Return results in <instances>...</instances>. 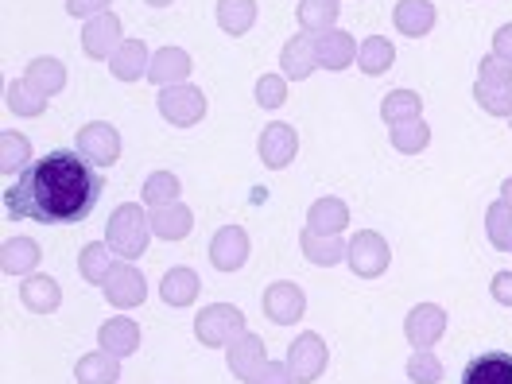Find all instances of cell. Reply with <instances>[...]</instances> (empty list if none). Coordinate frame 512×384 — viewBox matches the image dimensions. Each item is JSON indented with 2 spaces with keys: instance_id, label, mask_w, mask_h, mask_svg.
I'll return each instance as SVG.
<instances>
[{
  "instance_id": "obj_40",
  "label": "cell",
  "mask_w": 512,
  "mask_h": 384,
  "mask_svg": "<svg viewBox=\"0 0 512 384\" xmlns=\"http://www.w3.org/2000/svg\"><path fill=\"white\" fill-rule=\"evenodd\" d=\"M171 194H179L171 175H156V179H148V187H144V198H148V202H167Z\"/></svg>"
},
{
  "instance_id": "obj_8",
  "label": "cell",
  "mask_w": 512,
  "mask_h": 384,
  "mask_svg": "<svg viewBox=\"0 0 512 384\" xmlns=\"http://www.w3.org/2000/svg\"><path fill=\"white\" fill-rule=\"evenodd\" d=\"M264 311H268V319L276 322H295L303 315V295L295 284H272L268 295H264Z\"/></svg>"
},
{
  "instance_id": "obj_1",
  "label": "cell",
  "mask_w": 512,
  "mask_h": 384,
  "mask_svg": "<svg viewBox=\"0 0 512 384\" xmlns=\"http://www.w3.org/2000/svg\"><path fill=\"white\" fill-rule=\"evenodd\" d=\"M105 191V175L74 148H55L32 160L4 191V214L12 222L78 225L94 214Z\"/></svg>"
},
{
  "instance_id": "obj_42",
  "label": "cell",
  "mask_w": 512,
  "mask_h": 384,
  "mask_svg": "<svg viewBox=\"0 0 512 384\" xmlns=\"http://www.w3.org/2000/svg\"><path fill=\"white\" fill-rule=\"evenodd\" d=\"M478 97H481V105L489 109V113H509V101L512 97L505 94V90H489L485 82L478 86Z\"/></svg>"
},
{
  "instance_id": "obj_13",
  "label": "cell",
  "mask_w": 512,
  "mask_h": 384,
  "mask_svg": "<svg viewBox=\"0 0 512 384\" xmlns=\"http://www.w3.org/2000/svg\"><path fill=\"white\" fill-rule=\"evenodd\" d=\"M105 295H109L117 307H132V303H140V299H144V284H140V276H136L128 264H117V272L109 276Z\"/></svg>"
},
{
  "instance_id": "obj_39",
  "label": "cell",
  "mask_w": 512,
  "mask_h": 384,
  "mask_svg": "<svg viewBox=\"0 0 512 384\" xmlns=\"http://www.w3.org/2000/svg\"><path fill=\"white\" fill-rule=\"evenodd\" d=\"M8 105H12L16 113H43V101L35 94H28L24 86H12V90H8Z\"/></svg>"
},
{
  "instance_id": "obj_27",
  "label": "cell",
  "mask_w": 512,
  "mask_h": 384,
  "mask_svg": "<svg viewBox=\"0 0 512 384\" xmlns=\"http://www.w3.org/2000/svg\"><path fill=\"white\" fill-rule=\"evenodd\" d=\"M35 260H39V249H35V241H8V245H4V268H8V272H24V268H35Z\"/></svg>"
},
{
  "instance_id": "obj_21",
  "label": "cell",
  "mask_w": 512,
  "mask_h": 384,
  "mask_svg": "<svg viewBox=\"0 0 512 384\" xmlns=\"http://www.w3.org/2000/svg\"><path fill=\"white\" fill-rule=\"evenodd\" d=\"M78 381L82 384H109L117 381V365H113V353L105 357V353H94V357H86L82 365H78Z\"/></svg>"
},
{
  "instance_id": "obj_46",
  "label": "cell",
  "mask_w": 512,
  "mask_h": 384,
  "mask_svg": "<svg viewBox=\"0 0 512 384\" xmlns=\"http://www.w3.org/2000/svg\"><path fill=\"white\" fill-rule=\"evenodd\" d=\"M497 51H501L505 59H512V24L509 28H501V35H497Z\"/></svg>"
},
{
  "instance_id": "obj_17",
  "label": "cell",
  "mask_w": 512,
  "mask_h": 384,
  "mask_svg": "<svg viewBox=\"0 0 512 384\" xmlns=\"http://www.w3.org/2000/svg\"><path fill=\"white\" fill-rule=\"evenodd\" d=\"M101 346L113 353V357H125V353L136 350V326L128 319H117L109 322L105 330H101Z\"/></svg>"
},
{
  "instance_id": "obj_12",
  "label": "cell",
  "mask_w": 512,
  "mask_h": 384,
  "mask_svg": "<svg viewBox=\"0 0 512 384\" xmlns=\"http://www.w3.org/2000/svg\"><path fill=\"white\" fill-rule=\"evenodd\" d=\"M435 24V8L431 0H400L396 4V28L408 35H423Z\"/></svg>"
},
{
  "instance_id": "obj_9",
  "label": "cell",
  "mask_w": 512,
  "mask_h": 384,
  "mask_svg": "<svg viewBox=\"0 0 512 384\" xmlns=\"http://www.w3.org/2000/svg\"><path fill=\"white\" fill-rule=\"evenodd\" d=\"M322 361H326V353H322V342L315 334H303V338L291 346V373H295V381L319 377Z\"/></svg>"
},
{
  "instance_id": "obj_3",
  "label": "cell",
  "mask_w": 512,
  "mask_h": 384,
  "mask_svg": "<svg viewBox=\"0 0 512 384\" xmlns=\"http://www.w3.org/2000/svg\"><path fill=\"white\" fill-rule=\"evenodd\" d=\"M462 384H512V353H501V350L478 353L462 369Z\"/></svg>"
},
{
  "instance_id": "obj_37",
  "label": "cell",
  "mask_w": 512,
  "mask_h": 384,
  "mask_svg": "<svg viewBox=\"0 0 512 384\" xmlns=\"http://www.w3.org/2000/svg\"><path fill=\"white\" fill-rule=\"evenodd\" d=\"M392 144H396V148H404V152H416V148L427 144V125L396 128V132H392Z\"/></svg>"
},
{
  "instance_id": "obj_34",
  "label": "cell",
  "mask_w": 512,
  "mask_h": 384,
  "mask_svg": "<svg viewBox=\"0 0 512 384\" xmlns=\"http://www.w3.org/2000/svg\"><path fill=\"white\" fill-rule=\"evenodd\" d=\"M416 109H419L416 94H388V97H384V117H388V121L416 117Z\"/></svg>"
},
{
  "instance_id": "obj_22",
  "label": "cell",
  "mask_w": 512,
  "mask_h": 384,
  "mask_svg": "<svg viewBox=\"0 0 512 384\" xmlns=\"http://www.w3.org/2000/svg\"><path fill=\"white\" fill-rule=\"evenodd\" d=\"M24 303L32 307V311H55L59 307V284L55 280H32V284H24Z\"/></svg>"
},
{
  "instance_id": "obj_28",
  "label": "cell",
  "mask_w": 512,
  "mask_h": 384,
  "mask_svg": "<svg viewBox=\"0 0 512 384\" xmlns=\"http://www.w3.org/2000/svg\"><path fill=\"white\" fill-rule=\"evenodd\" d=\"M489 237L501 245V249H509L512 253V218H509V202H497L493 210H489Z\"/></svg>"
},
{
  "instance_id": "obj_31",
  "label": "cell",
  "mask_w": 512,
  "mask_h": 384,
  "mask_svg": "<svg viewBox=\"0 0 512 384\" xmlns=\"http://www.w3.org/2000/svg\"><path fill=\"white\" fill-rule=\"evenodd\" d=\"M32 78L39 82V94H51L63 86V63H51V59H39L32 66Z\"/></svg>"
},
{
  "instance_id": "obj_41",
  "label": "cell",
  "mask_w": 512,
  "mask_h": 384,
  "mask_svg": "<svg viewBox=\"0 0 512 384\" xmlns=\"http://www.w3.org/2000/svg\"><path fill=\"white\" fill-rule=\"evenodd\" d=\"M82 272H86L90 280H101V276H105V249H101V245L82 249Z\"/></svg>"
},
{
  "instance_id": "obj_23",
  "label": "cell",
  "mask_w": 512,
  "mask_h": 384,
  "mask_svg": "<svg viewBox=\"0 0 512 384\" xmlns=\"http://www.w3.org/2000/svg\"><path fill=\"white\" fill-rule=\"evenodd\" d=\"M187 70H191V59H187L183 51H160V55L152 59V70H148V74H152L156 82H171V78H183Z\"/></svg>"
},
{
  "instance_id": "obj_15",
  "label": "cell",
  "mask_w": 512,
  "mask_h": 384,
  "mask_svg": "<svg viewBox=\"0 0 512 384\" xmlns=\"http://www.w3.org/2000/svg\"><path fill=\"white\" fill-rule=\"evenodd\" d=\"M218 20H222L225 32H233V35L249 32L256 20V4L253 0H222V4H218Z\"/></svg>"
},
{
  "instance_id": "obj_14",
  "label": "cell",
  "mask_w": 512,
  "mask_h": 384,
  "mask_svg": "<svg viewBox=\"0 0 512 384\" xmlns=\"http://www.w3.org/2000/svg\"><path fill=\"white\" fill-rule=\"evenodd\" d=\"M408 334H412V342L419 350H427L443 334V311L439 307H416L412 319H408Z\"/></svg>"
},
{
  "instance_id": "obj_4",
  "label": "cell",
  "mask_w": 512,
  "mask_h": 384,
  "mask_svg": "<svg viewBox=\"0 0 512 384\" xmlns=\"http://www.w3.org/2000/svg\"><path fill=\"white\" fill-rule=\"evenodd\" d=\"M78 148L90 163H113L121 152V136L109 125H86L78 132Z\"/></svg>"
},
{
  "instance_id": "obj_38",
  "label": "cell",
  "mask_w": 512,
  "mask_h": 384,
  "mask_svg": "<svg viewBox=\"0 0 512 384\" xmlns=\"http://www.w3.org/2000/svg\"><path fill=\"white\" fill-rule=\"evenodd\" d=\"M256 97H260V105H268V109L284 105V82H280V78H260Z\"/></svg>"
},
{
  "instance_id": "obj_48",
  "label": "cell",
  "mask_w": 512,
  "mask_h": 384,
  "mask_svg": "<svg viewBox=\"0 0 512 384\" xmlns=\"http://www.w3.org/2000/svg\"><path fill=\"white\" fill-rule=\"evenodd\" d=\"M505 198H512V179L505 183Z\"/></svg>"
},
{
  "instance_id": "obj_43",
  "label": "cell",
  "mask_w": 512,
  "mask_h": 384,
  "mask_svg": "<svg viewBox=\"0 0 512 384\" xmlns=\"http://www.w3.org/2000/svg\"><path fill=\"white\" fill-rule=\"evenodd\" d=\"M481 70H485V78H493V82H509L512 70H505V63L501 59H485L481 63Z\"/></svg>"
},
{
  "instance_id": "obj_5",
  "label": "cell",
  "mask_w": 512,
  "mask_h": 384,
  "mask_svg": "<svg viewBox=\"0 0 512 384\" xmlns=\"http://www.w3.org/2000/svg\"><path fill=\"white\" fill-rule=\"evenodd\" d=\"M160 109H163V117L175 121V125H194L206 105H202V94H198V90L183 86V90H163Z\"/></svg>"
},
{
  "instance_id": "obj_20",
  "label": "cell",
  "mask_w": 512,
  "mask_h": 384,
  "mask_svg": "<svg viewBox=\"0 0 512 384\" xmlns=\"http://www.w3.org/2000/svg\"><path fill=\"white\" fill-rule=\"evenodd\" d=\"M346 225V206L334 202V198H322L319 206L311 210V229L315 233H338Z\"/></svg>"
},
{
  "instance_id": "obj_11",
  "label": "cell",
  "mask_w": 512,
  "mask_h": 384,
  "mask_svg": "<svg viewBox=\"0 0 512 384\" xmlns=\"http://www.w3.org/2000/svg\"><path fill=\"white\" fill-rule=\"evenodd\" d=\"M260 156L268 167H288V160L295 156V132L288 125H268L260 140Z\"/></svg>"
},
{
  "instance_id": "obj_6",
  "label": "cell",
  "mask_w": 512,
  "mask_h": 384,
  "mask_svg": "<svg viewBox=\"0 0 512 384\" xmlns=\"http://www.w3.org/2000/svg\"><path fill=\"white\" fill-rule=\"evenodd\" d=\"M350 260L361 276H377V272H384V264H388V249H384V241L377 233H361L350 245Z\"/></svg>"
},
{
  "instance_id": "obj_19",
  "label": "cell",
  "mask_w": 512,
  "mask_h": 384,
  "mask_svg": "<svg viewBox=\"0 0 512 384\" xmlns=\"http://www.w3.org/2000/svg\"><path fill=\"white\" fill-rule=\"evenodd\" d=\"M121 35V24L113 20V16H101L97 24H90V32H86V51L90 55H109V47H113V39Z\"/></svg>"
},
{
  "instance_id": "obj_25",
  "label": "cell",
  "mask_w": 512,
  "mask_h": 384,
  "mask_svg": "<svg viewBox=\"0 0 512 384\" xmlns=\"http://www.w3.org/2000/svg\"><path fill=\"white\" fill-rule=\"evenodd\" d=\"M113 74L125 78V82L140 78V74H144V47H140V43H125V47L117 51V59H113Z\"/></svg>"
},
{
  "instance_id": "obj_26",
  "label": "cell",
  "mask_w": 512,
  "mask_h": 384,
  "mask_svg": "<svg viewBox=\"0 0 512 384\" xmlns=\"http://www.w3.org/2000/svg\"><path fill=\"white\" fill-rule=\"evenodd\" d=\"M392 63V47H388V39H365V47H361V66L369 70V74H384Z\"/></svg>"
},
{
  "instance_id": "obj_36",
  "label": "cell",
  "mask_w": 512,
  "mask_h": 384,
  "mask_svg": "<svg viewBox=\"0 0 512 384\" xmlns=\"http://www.w3.org/2000/svg\"><path fill=\"white\" fill-rule=\"evenodd\" d=\"M412 377H416L419 384H435L443 377V369H439V361H435L431 353L419 350L416 357H412Z\"/></svg>"
},
{
  "instance_id": "obj_2",
  "label": "cell",
  "mask_w": 512,
  "mask_h": 384,
  "mask_svg": "<svg viewBox=\"0 0 512 384\" xmlns=\"http://www.w3.org/2000/svg\"><path fill=\"white\" fill-rule=\"evenodd\" d=\"M144 237H148V225H144L136 206H125V210H117L109 218V241L117 245V253L136 256L144 249Z\"/></svg>"
},
{
  "instance_id": "obj_45",
  "label": "cell",
  "mask_w": 512,
  "mask_h": 384,
  "mask_svg": "<svg viewBox=\"0 0 512 384\" xmlns=\"http://www.w3.org/2000/svg\"><path fill=\"white\" fill-rule=\"evenodd\" d=\"M256 384H291V381H288V373H284L280 365H272V369H264V377H260Z\"/></svg>"
},
{
  "instance_id": "obj_24",
  "label": "cell",
  "mask_w": 512,
  "mask_h": 384,
  "mask_svg": "<svg viewBox=\"0 0 512 384\" xmlns=\"http://www.w3.org/2000/svg\"><path fill=\"white\" fill-rule=\"evenodd\" d=\"M338 16V0H307L299 8V24L303 28H330Z\"/></svg>"
},
{
  "instance_id": "obj_18",
  "label": "cell",
  "mask_w": 512,
  "mask_h": 384,
  "mask_svg": "<svg viewBox=\"0 0 512 384\" xmlns=\"http://www.w3.org/2000/svg\"><path fill=\"white\" fill-rule=\"evenodd\" d=\"M194 295H198V276H194L191 268H179V272H167V280H163V299L167 303H191Z\"/></svg>"
},
{
  "instance_id": "obj_16",
  "label": "cell",
  "mask_w": 512,
  "mask_h": 384,
  "mask_svg": "<svg viewBox=\"0 0 512 384\" xmlns=\"http://www.w3.org/2000/svg\"><path fill=\"white\" fill-rule=\"evenodd\" d=\"M322 59V66H330V70H342V66L353 59V43L346 32H326V39L319 43V51H315Z\"/></svg>"
},
{
  "instance_id": "obj_44",
  "label": "cell",
  "mask_w": 512,
  "mask_h": 384,
  "mask_svg": "<svg viewBox=\"0 0 512 384\" xmlns=\"http://www.w3.org/2000/svg\"><path fill=\"white\" fill-rule=\"evenodd\" d=\"M493 295H497L501 303H512V272H501V276L493 280Z\"/></svg>"
},
{
  "instance_id": "obj_7",
  "label": "cell",
  "mask_w": 512,
  "mask_h": 384,
  "mask_svg": "<svg viewBox=\"0 0 512 384\" xmlns=\"http://www.w3.org/2000/svg\"><path fill=\"white\" fill-rule=\"evenodd\" d=\"M210 256H214V264L218 268H241L245 264V256H249V237L241 233V229H222L218 237H214V245H210Z\"/></svg>"
},
{
  "instance_id": "obj_10",
  "label": "cell",
  "mask_w": 512,
  "mask_h": 384,
  "mask_svg": "<svg viewBox=\"0 0 512 384\" xmlns=\"http://www.w3.org/2000/svg\"><path fill=\"white\" fill-rule=\"evenodd\" d=\"M233 330H241V311L233 307H210L198 315V338L202 342H225Z\"/></svg>"
},
{
  "instance_id": "obj_33",
  "label": "cell",
  "mask_w": 512,
  "mask_h": 384,
  "mask_svg": "<svg viewBox=\"0 0 512 384\" xmlns=\"http://www.w3.org/2000/svg\"><path fill=\"white\" fill-rule=\"evenodd\" d=\"M20 167H28V140L4 132V171H20Z\"/></svg>"
},
{
  "instance_id": "obj_32",
  "label": "cell",
  "mask_w": 512,
  "mask_h": 384,
  "mask_svg": "<svg viewBox=\"0 0 512 384\" xmlns=\"http://www.w3.org/2000/svg\"><path fill=\"white\" fill-rule=\"evenodd\" d=\"M260 357V342L256 338H245L233 346V373L237 377H253V361Z\"/></svg>"
},
{
  "instance_id": "obj_29",
  "label": "cell",
  "mask_w": 512,
  "mask_h": 384,
  "mask_svg": "<svg viewBox=\"0 0 512 384\" xmlns=\"http://www.w3.org/2000/svg\"><path fill=\"white\" fill-rule=\"evenodd\" d=\"M284 70H288L291 78H307L311 74V47L303 43V35L288 43V51H284Z\"/></svg>"
},
{
  "instance_id": "obj_35",
  "label": "cell",
  "mask_w": 512,
  "mask_h": 384,
  "mask_svg": "<svg viewBox=\"0 0 512 384\" xmlns=\"http://www.w3.org/2000/svg\"><path fill=\"white\" fill-rule=\"evenodd\" d=\"M303 253L311 256L315 264H334L342 249H338V241H334V245H326V241H319L315 233H303Z\"/></svg>"
},
{
  "instance_id": "obj_47",
  "label": "cell",
  "mask_w": 512,
  "mask_h": 384,
  "mask_svg": "<svg viewBox=\"0 0 512 384\" xmlns=\"http://www.w3.org/2000/svg\"><path fill=\"white\" fill-rule=\"evenodd\" d=\"M148 4H156V8H163V4H171V0H148Z\"/></svg>"
},
{
  "instance_id": "obj_30",
  "label": "cell",
  "mask_w": 512,
  "mask_h": 384,
  "mask_svg": "<svg viewBox=\"0 0 512 384\" xmlns=\"http://www.w3.org/2000/svg\"><path fill=\"white\" fill-rule=\"evenodd\" d=\"M191 229V214L187 210H160L156 214V233L160 237H183Z\"/></svg>"
}]
</instances>
